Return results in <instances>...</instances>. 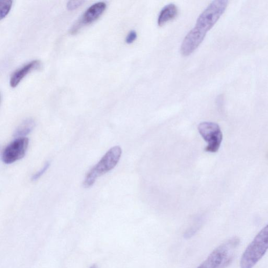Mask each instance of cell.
Segmentation results:
<instances>
[{"instance_id": "6da1fadb", "label": "cell", "mask_w": 268, "mask_h": 268, "mask_svg": "<svg viewBox=\"0 0 268 268\" xmlns=\"http://www.w3.org/2000/svg\"><path fill=\"white\" fill-rule=\"evenodd\" d=\"M240 239L234 237L216 248L197 268H227L233 262Z\"/></svg>"}, {"instance_id": "7a4b0ae2", "label": "cell", "mask_w": 268, "mask_h": 268, "mask_svg": "<svg viewBox=\"0 0 268 268\" xmlns=\"http://www.w3.org/2000/svg\"><path fill=\"white\" fill-rule=\"evenodd\" d=\"M268 250V224L256 236L242 256L241 268H253Z\"/></svg>"}, {"instance_id": "3957f363", "label": "cell", "mask_w": 268, "mask_h": 268, "mask_svg": "<svg viewBox=\"0 0 268 268\" xmlns=\"http://www.w3.org/2000/svg\"><path fill=\"white\" fill-rule=\"evenodd\" d=\"M122 152L121 148L118 146L108 150L99 163L86 174L83 182L84 186L87 188L92 186L99 177L114 168L120 161Z\"/></svg>"}, {"instance_id": "277c9868", "label": "cell", "mask_w": 268, "mask_h": 268, "mask_svg": "<svg viewBox=\"0 0 268 268\" xmlns=\"http://www.w3.org/2000/svg\"><path fill=\"white\" fill-rule=\"evenodd\" d=\"M228 3L227 0H215L212 1L198 17L196 26L207 33L226 11Z\"/></svg>"}, {"instance_id": "5b68a950", "label": "cell", "mask_w": 268, "mask_h": 268, "mask_svg": "<svg viewBox=\"0 0 268 268\" xmlns=\"http://www.w3.org/2000/svg\"><path fill=\"white\" fill-rule=\"evenodd\" d=\"M200 134L207 143L205 150L215 153L219 150L223 140V134L219 125L213 122H203L198 126Z\"/></svg>"}, {"instance_id": "8992f818", "label": "cell", "mask_w": 268, "mask_h": 268, "mask_svg": "<svg viewBox=\"0 0 268 268\" xmlns=\"http://www.w3.org/2000/svg\"><path fill=\"white\" fill-rule=\"evenodd\" d=\"M28 144L29 140L26 137H20L11 142L2 152L3 162L9 165L22 159L26 154Z\"/></svg>"}, {"instance_id": "52a82bcc", "label": "cell", "mask_w": 268, "mask_h": 268, "mask_svg": "<svg viewBox=\"0 0 268 268\" xmlns=\"http://www.w3.org/2000/svg\"><path fill=\"white\" fill-rule=\"evenodd\" d=\"M106 8V4L104 2H98L91 5L72 26L70 30L71 34L77 33L83 25L90 24L96 21L102 16Z\"/></svg>"}, {"instance_id": "ba28073f", "label": "cell", "mask_w": 268, "mask_h": 268, "mask_svg": "<svg viewBox=\"0 0 268 268\" xmlns=\"http://www.w3.org/2000/svg\"><path fill=\"white\" fill-rule=\"evenodd\" d=\"M206 33L195 26L187 33L181 46V53L184 56H189L200 46L204 40Z\"/></svg>"}, {"instance_id": "9c48e42d", "label": "cell", "mask_w": 268, "mask_h": 268, "mask_svg": "<svg viewBox=\"0 0 268 268\" xmlns=\"http://www.w3.org/2000/svg\"><path fill=\"white\" fill-rule=\"evenodd\" d=\"M40 64V61H33L14 71L11 75L10 81V84L12 88H15L27 74L32 70L39 68Z\"/></svg>"}, {"instance_id": "30bf717a", "label": "cell", "mask_w": 268, "mask_h": 268, "mask_svg": "<svg viewBox=\"0 0 268 268\" xmlns=\"http://www.w3.org/2000/svg\"><path fill=\"white\" fill-rule=\"evenodd\" d=\"M178 14V8L175 4L170 3L165 5L159 14L158 24L162 26L168 21L175 18Z\"/></svg>"}, {"instance_id": "8fae6325", "label": "cell", "mask_w": 268, "mask_h": 268, "mask_svg": "<svg viewBox=\"0 0 268 268\" xmlns=\"http://www.w3.org/2000/svg\"><path fill=\"white\" fill-rule=\"evenodd\" d=\"M35 126L34 120L32 119H28L24 120L17 128L14 137H25L24 136L30 134Z\"/></svg>"}, {"instance_id": "7c38bea8", "label": "cell", "mask_w": 268, "mask_h": 268, "mask_svg": "<svg viewBox=\"0 0 268 268\" xmlns=\"http://www.w3.org/2000/svg\"><path fill=\"white\" fill-rule=\"evenodd\" d=\"M12 4L13 1L11 0L0 2V19L1 20L5 18L9 13L12 6Z\"/></svg>"}, {"instance_id": "4fadbf2b", "label": "cell", "mask_w": 268, "mask_h": 268, "mask_svg": "<svg viewBox=\"0 0 268 268\" xmlns=\"http://www.w3.org/2000/svg\"><path fill=\"white\" fill-rule=\"evenodd\" d=\"M50 165V163L47 162L45 163L44 165H43L42 169H41L39 172L36 173L32 177V180L33 182L38 180L39 179L48 169Z\"/></svg>"}, {"instance_id": "5bb4252c", "label": "cell", "mask_w": 268, "mask_h": 268, "mask_svg": "<svg viewBox=\"0 0 268 268\" xmlns=\"http://www.w3.org/2000/svg\"><path fill=\"white\" fill-rule=\"evenodd\" d=\"M84 1H70L67 3V7L68 10H74L81 6Z\"/></svg>"}, {"instance_id": "9a60e30c", "label": "cell", "mask_w": 268, "mask_h": 268, "mask_svg": "<svg viewBox=\"0 0 268 268\" xmlns=\"http://www.w3.org/2000/svg\"><path fill=\"white\" fill-rule=\"evenodd\" d=\"M137 33L133 30L130 31L127 34L126 38V42L127 43H132L137 38Z\"/></svg>"}, {"instance_id": "2e32d148", "label": "cell", "mask_w": 268, "mask_h": 268, "mask_svg": "<svg viewBox=\"0 0 268 268\" xmlns=\"http://www.w3.org/2000/svg\"><path fill=\"white\" fill-rule=\"evenodd\" d=\"M90 268H98V267L97 265H94L93 266H91Z\"/></svg>"}]
</instances>
